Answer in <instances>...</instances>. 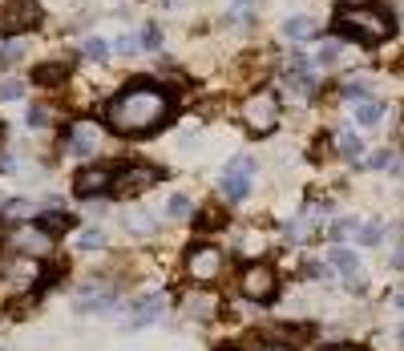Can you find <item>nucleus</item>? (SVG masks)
<instances>
[{"label": "nucleus", "mask_w": 404, "mask_h": 351, "mask_svg": "<svg viewBox=\"0 0 404 351\" xmlns=\"http://www.w3.org/2000/svg\"><path fill=\"white\" fill-rule=\"evenodd\" d=\"M166 214L170 218H191V198H186V194H174L166 202Z\"/></svg>", "instance_id": "obj_24"}, {"label": "nucleus", "mask_w": 404, "mask_h": 351, "mask_svg": "<svg viewBox=\"0 0 404 351\" xmlns=\"http://www.w3.org/2000/svg\"><path fill=\"white\" fill-rule=\"evenodd\" d=\"M238 291H243L247 299H255V303H267V299L275 295V271H271L267 262H251V267L243 271V279H238Z\"/></svg>", "instance_id": "obj_6"}, {"label": "nucleus", "mask_w": 404, "mask_h": 351, "mask_svg": "<svg viewBox=\"0 0 404 351\" xmlns=\"http://www.w3.org/2000/svg\"><path fill=\"white\" fill-rule=\"evenodd\" d=\"M142 48H162V28L158 24H146L142 28Z\"/></svg>", "instance_id": "obj_31"}, {"label": "nucleus", "mask_w": 404, "mask_h": 351, "mask_svg": "<svg viewBox=\"0 0 404 351\" xmlns=\"http://www.w3.org/2000/svg\"><path fill=\"white\" fill-rule=\"evenodd\" d=\"M287 238H291V242H304V238H308V222H304V218H291V222H287Z\"/></svg>", "instance_id": "obj_32"}, {"label": "nucleus", "mask_w": 404, "mask_h": 351, "mask_svg": "<svg viewBox=\"0 0 404 351\" xmlns=\"http://www.w3.org/2000/svg\"><path fill=\"white\" fill-rule=\"evenodd\" d=\"M37 21H41V4L37 0H8L0 8V28L4 33H24V28H33Z\"/></svg>", "instance_id": "obj_7"}, {"label": "nucleus", "mask_w": 404, "mask_h": 351, "mask_svg": "<svg viewBox=\"0 0 404 351\" xmlns=\"http://www.w3.org/2000/svg\"><path fill=\"white\" fill-rule=\"evenodd\" d=\"M251 174H255V158H247V154L231 158V165L222 170V198L227 202H243L251 194Z\"/></svg>", "instance_id": "obj_4"}, {"label": "nucleus", "mask_w": 404, "mask_h": 351, "mask_svg": "<svg viewBox=\"0 0 404 351\" xmlns=\"http://www.w3.org/2000/svg\"><path fill=\"white\" fill-rule=\"evenodd\" d=\"M186 275L194 282H214L222 275V251L218 246H194V251H186Z\"/></svg>", "instance_id": "obj_5"}, {"label": "nucleus", "mask_w": 404, "mask_h": 351, "mask_svg": "<svg viewBox=\"0 0 404 351\" xmlns=\"http://www.w3.org/2000/svg\"><path fill=\"white\" fill-rule=\"evenodd\" d=\"M380 234H384V231H380V222H364L356 238L364 242V246H376V242H380Z\"/></svg>", "instance_id": "obj_30"}, {"label": "nucleus", "mask_w": 404, "mask_h": 351, "mask_svg": "<svg viewBox=\"0 0 404 351\" xmlns=\"http://www.w3.org/2000/svg\"><path fill=\"white\" fill-rule=\"evenodd\" d=\"M392 262H396V267H404V242L396 246V255H392Z\"/></svg>", "instance_id": "obj_39"}, {"label": "nucleus", "mask_w": 404, "mask_h": 351, "mask_svg": "<svg viewBox=\"0 0 404 351\" xmlns=\"http://www.w3.org/2000/svg\"><path fill=\"white\" fill-rule=\"evenodd\" d=\"M125 226L134 234H154V214L150 210H130L125 214Z\"/></svg>", "instance_id": "obj_21"}, {"label": "nucleus", "mask_w": 404, "mask_h": 351, "mask_svg": "<svg viewBox=\"0 0 404 351\" xmlns=\"http://www.w3.org/2000/svg\"><path fill=\"white\" fill-rule=\"evenodd\" d=\"M194 226H198V231H218V226H222V214L214 210V206H207V210L198 214V222H194Z\"/></svg>", "instance_id": "obj_26"}, {"label": "nucleus", "mask_w": 404, "mask_h": 351, "mask_svg": "<svg viewBox=\"0 0 404 351\" xmlns=\"http://www.w3.org/2000/svg\"><path fill=\"white\" fill-rule=\"evenodd\" d=\"M109 182H114V178H109V170H101V165H89V170H81V174L73 178V194L89 202L94 194H101V190H109Z\"/></svg>", "instance_id": "obj_10"}, {"label": "nucleus", "mask_w": 404, "mask_h": 351, "mask_svg": "<svg viewBox=\"0 0 404 351\" xmlns=\"http://www.w3.org/2000/svg\"><path fill=\"white\" fill-rule=\"evenodd\" d=\"M94 145H97V125L94 121H77L69 129V150L73 154H94Z\"/></svg>", "instance_id": "obj_12"}, {"label": "nucleus", "mask_w": 404, "mask_h": 351, "mask_svg": "<svg viewBox=\"0 0 404 351\" xmlns=\"http://www.w3.org/2000/svg\"><path fill=\"white\" fill-rule=\"evenodd\" d=\"M65 73H69V61H65V57H61V61H53V65H41V69L33 73V77H37V81H41V85H53V81H61V77H65Z\"/></svg>", "instance_id": "obj_20"}, {"label": "nucleus", "mask_w": 404, "mask_h": 351, "mask_svg": "<svg viewBox=\"0 0 404 351\" xmlns=\"http://www.w3.org/2000/svg\"><path fill=\"white\" fill-rule=\"evenodd\" d=\"M12 246H17V251H28V255H45L49 251V234L37 231V226H28V231H21L17 238H12Z\"/></svg>", "instance_id": "obj_15"}, {"label": "nucleus", "mask_w": 404, "mask_h": 351, "mask_svg": "<svg viewBox=\"0 0 404 351\" xmlns=\"http://www.w3.org/2000/svg\"><path fill=\"white\" fill-rule=\"evenodd\" d=\"M109 307H114V295H101V291L77 299V311H81V315H89V311H109Z\"/></svg>", "instance_id": "obj_18"}, {"label": "nucleus", "mask_w": 404, "mask_h": 351, "mask_svg": "<svg viewBox=\"0 0 404 351\" xmlns=\"http://www.w3.org/2000/svg\"><path fill=\"white\" fill-rule=\"evenodd\" d=\"M388 165H396V158H392L388 150H376V154L368 158V170H388Z\"/></svg>", "instance_id": "obj_34"}, {"label": "nucleus", "mask_w": 404, "mask_h": 351, "mask_svg": "<svg viewBox=\"0 0 404 351\" xmlns=\"http://www.w3.org/2000/svg\"><path fill=\"white\" fill-rule=\"evenodd\" d=\"M263 351H291V348H263Z\"/></svg>", "instance_id": "obj_40"}, {"label": "nucleus", "mask_w": 404, "mask_h": 351, "mask_svg": "<svg viewBox=\"0 0 404 351\" xmlns=\"http://www.w3.org/2000/svg\"><path fill=\"white\" fill-rule=\"evenodd\" d=\"M401 343H404V327H401Z\"/></svg>", "instance_id": "obj_43"}, {"label": "nucleus", "mask_w": 404, "mask_h": 351, "mask_svg": "<svg viewBox=\"0 0 404 351\" xmlns=\"http://www.w3.org/2000/svg\"><path fill=\"white\" fill-rule=\"evenodd\" d=\"M344 97H348V101H368V81H352V85H348V89H344Z\"/></svg>", "instance_id": "obj_33"}, {"label": "nucleus", "mask_w": 404, "mask_h": 351, "mask_svg": "<svg viewBox=\"0 0 404 351\" xmlns=\"http://www.w3.org/2000/svg\"><path fill=\"white\" fill-rule=\"evenodd\" d=\"M85 57H89V61H105V57H109V45H105L101 37H89V41H85Z\"/></svg>", "instance_id": "obj_28"}, {"label": "nucleus", "mask_w": 404, "mask_h": 351, "mask_svg": "<svg viewBox=\"0 0 404 351\" xmlns=\"http://www.w3.org/2000/svg\"><path fill=\"white\" fill-rule=\"evenodd\" d=\"M315 28H319V24L311 21V17L295 12V17H287V21H283V37H287V41H311V37H315Z\"/></svg>", "instance_id": "obj_14"}, {"label": "nucleus", "mask_w": 404, "mask_h": 351, "mask_svg": "<svg viewBox=\"0 0 404 351\" xmlns=\"http://www.w3.org/2000/svg\"><path fill=\"white\" fill-rule=\"evenodd\" d=\"M356 121L360 125H380L384 121V105L380 101H360L356 105Z\"/></svg>", "instance_id": "obj_19"}, {"label": "nucleus", "mask_w": 404, "mask_h": 351, "mask_svg": "<svg viewBox=\"0 0 404 351\" xmlns=\"http://www.w3.org/2000/svg\"><path fill=\"white\" fill-rule=\"evenodd\" d=\"M182 311H186V319H194V323H214V315H218V299L207 295V291H191L186 303H182Z\"/></svg>", "instance_id": "obj_11"}, {"label": "nucleus", "mask_w": 404, "mask_h": 351, "mask_svg": "<svg viewBox=\"0 0 404 351\" xmlns=\"http://www.w3.org/2000/svg\"><path fill=\"white\" fill-rule=\"evenodd\" d=\"M328 262H332V267L340 271V275H344V279L360 275V255H352L348 246H332V251H328Z\"/></svg>", "instance_id": "obj_16"}, {"label": "nucleus", "mask_w": 404, "mask_h": 351, "mask_svg": "<svg viewBox=\"0 0 404 351\" xmlns=\"http://www.w3.org/2000/svg\"><path fill=\"white\" fill-rule=\"evenodd\" d=\"M73 226V218L65 210L61 214H45V218H37V231H45V234H57V231H69Z\"/></svg>", "instance_id": "obj_22"}, {"label": "nucleus", "mask_w": 404, "mask_h": 351, "mask_svg": "<svg viewBox=\"0 0 404 351\" xmlns=\"http://www.w3.org/2000/svg\"><path fill=\"white\" fill-rule=\"evenodd\" d=\"M396 303H401V307H404V295H396Z\"/></svg>", "instance_id": "obj_42"}, {"label": "nucleus", "mask_w": 404, "mask_h": 351, "mask_svg": "<svg viewBox=\"0 0 404 351\" xmlns=\"http://www.w3.org/2000/svg\"><path fill=\"white\" fill-rule=\"evenodd\" d=\"M174 109V101L162 85H154V81H134L130 89H121L109 105H105V121L125 134V138H142L150 129H158L162 121L170 117Z\"/></svg>", "instance_id": "obj_1"}, {"label": "nucleus", "mask_w": 404, "mask_h": 351, "mask_svg": "<svg viewBox=\"0 0 404 351\" xmlns=\"http://www.w3.org/2000/svg\"><path fill=\"white\" fill-rule=\"evenodd\" d=\"M340 48H344L340 41H319V48H315V61L328 69V65H335V61H340Z\"/></svg>", "instance_id": "obj_23"}, {"label": "nucleus", "mask_w": 404, "mask_h": 351, "mask_svg": "<svg viewBox=\"0 0 404 351\" xmlns=\"http://www.w3.org/2000/svg\"><path fill=\"white\" fill-rule=\"evenodd\" d=\"M24 121H28L33 129H41V125H45V121H49V114H45V109H41V105H33V109H28V117H24Z\"/></svg>", "instance_id": "obj_36"}, {"label": "nucleus", "mask_w": 404, "mask_h": 351, "mask_svg": "<svg viewBox=\"0 0 404 351\" xmlns=\"http://www.w3.org/2000/svg\"><path fill=\"white\" fill-rule=\"evenodd\" d=\"M335 24L344 28V33H356L360 41H368V45H376V41H388L392 37V12L380 8V4H344L340 12H335Z\"/></svg>", "instance_id": "obj_2"}, {"label": "nucleus", "mask_w": 404, "mask_h": 351, "mask_svg": "<svg viewBox=\"0 0 404 351\" xmlns=\"http://www.w3.org/2000/svg\"><path fill=\"white\" fill-rule=\"evenodd\" d=\"M101 242H105V234L101 231H81L77 234V251H97Z\"/></svg>", "instance_id": "obj_27"}, {"label": "nucleus", "mask_w": 404, "mask_h": 351, "mask_svg": "<svg viewBox=\"0 0 404 351\" xmlns=\"http://www.w3.org/2000/svg\"><path fill=\"white\" fill-rule=\"evenodd\" d=\"M33 282H41L37 258H17V262H8V271H4V287H8V291H28Z\"/></svg>", "instance_id": "obj_9"}, {"label": "nucleus", "mask_w": 404, "mask_h": 351, "mask_svg": "<svg viewBox=\"0 0 404 351\" xmlns=\"http://www.w3.org/2000/svg\"><path fill=\"white\" fill-rule=\"evenodd\" d=\"M328 351H352V348H328Z\"/></svg>", "instance_id": "obj_41"}, {"label": "nucleus", "mask_w": 404, "mask_h": 351, "mask_svg": "<svg viewBox=\"0 0 404 351\" xmlns=\"http://www.w3.org/2000/svg\"><path fill=\"white\" fill-rule=\"evenodd\" d=\"M344 287H348L352 295H364V291H368V282L360 279V275H352V279H344Z\"/></svg>", "instance_id": "obj_38"}, {"label": "nucleus", "mask_w": 404, "mask_h": 351, "mask_svg": "<svg viewBox=\"0 0 404 351\" xmlns=\"http://www.w3.org/2000/svg\"><path fill=\"white\" fill-rule=\"evenodd\" d=\"M28 214V202H8L4 206V218H24Z\"/></svg>", "instance_id": "obj_37"}, {"label": "nucleus", "mask_w": 404, "mask_h": 351, "mask_svg": "<svg viewBox=\"0 0 404 351\" xmlns=\"http://www.w3.org/2000/svg\"><path fill=\"white\" fill-rule=\"evenodd\" d=\"M335 145H340V154H344L348 162L364 154V141H360V134H352V129H340V134H335Z\"/></svg>", "instance_id": "obj_17"}, {"label": "nucleus", "mask_w": 404, "mask_h": 351, "mask_svg": "<svg viewBox=\"0 0 404 351\" xmlns=\"http://www.w3.org/2000/svg\"><path fill=\"white\" fill-rule=\"evenodd\" d=\"M21 93H24L21 81H12V77H4V81H0V101H21Z\"/></svg>", "instance_id": "obj_29"}, {"label": "nucleus", "mask_w": 404, "mask_h": 351, "mask_svg": "<svg viewBox=\"0 0 404 351\" xmlns=\"http://www.w3.org/2000/svg\"><path fill=\"white\" fill-rule=\"evenodd\" d=\"M138 48H142V37H121V41H118V53H121V57H134Z\"/></svg>", "instance_id": "obj_35"}, {"label": "nucleus", "mask_w": 404, "mask_h": 351, "mask_svg": "<svg viewBox=\"0 0 404 351\" xmlns=\"http://www.w3.org/2000/svg\"><path fill=\"white\" fill-rule=\"evenodd\" d=\"M162 315V295H146L134 303V319H130V327H146V323H154Z\"/></svg>", "instance_id": "obj_13"}, {"label": "nucleus", "mask_w": 404, "mask_h": 351, "mask_svg": "<svg viewBox=\"0 0 404 351\" xmlns=\"http://www.w3.org/2000/svg\"><path fill=\"white\" fill-rule=\"evenodd\" d=\"M154 182H158V170H154V165H130V170L118 174L114 190H118V194H142V190H150Z\"/></svg>", "instance_id": "obj_8"}, {"label": "nucleus", "mask_w": 404, "mask_h": 351, "mask_svg": "<svg viewBox=\"0 0 404 351\" xmlns=\"http://www.w3.org/2000/svg\"><path fill=\"white\" fill-rule=\"evenodd\" d=\"M243 121H247L251 134H271V129L279 125V97L271 93V89L251 93L243 101Z\"/></svg>", "instance_id": "obj_3"}, {"label": "nucleus", "mask_w": 404, "mask_h": 351, "mask_svg": "<svg viewBox=\"0 0 404 351\" xmlns=\"http://www.w3.org/2000/svg\"><path fill=\"white\" fill-rule=\"evenodd\" d=\"M24 57V41H8V45L0 48V65H17Z\"/></svg>", "instance_id": "obj_25"}]
</instances>
